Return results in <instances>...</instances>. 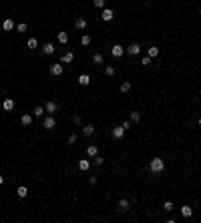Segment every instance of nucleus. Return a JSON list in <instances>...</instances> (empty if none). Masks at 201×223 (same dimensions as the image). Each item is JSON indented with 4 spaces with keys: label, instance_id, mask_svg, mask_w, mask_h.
<instances>
[{
    "label": "nucleus",
    "instance_id": "nucleus-1",
    "mask_svg": "<svg viewBox=\"0 0 201 223\" xmlns=\"http://www.w3.org/2000/svg\"><path fill=\"white\" fill-rule=\"evenodd\" d=\"M149 169H151V173H161L163 169H165V161H163L161 157H153L151 163H149Z\"/></svg>",
    "mask_w": 201,
    "mask_h": 223
},
{
    "label": "nucleus",
    "instance_id": "nucleus-2",
    "mask_svg": "<svg viewBox=\"0 0 201 223\" xmlns=\"http://www.w3.org/2000/svg\"><path fill=\"white\" fill-rule=\"evenodd\" d=\"M125 52H129L131 56H137L139 52H141V47H139L137 42H131V44H129V47L125 48Z\"/></svg>",
    "mask_w": 201,
    "mask_h": 223
},
{
    "label": "nucleus",
    "instance_id": "nucleus-3",
    "mask_svg": "<svg viewBox=\"0 0 201 223\" xmlns=\"http://www.w3.org/2000/svg\"><path fill=\"white\" fill-rule=\"evenodd\" d=\"M42 127H44L46 131H52V129L56 127V121H54V117H52V115H50V117H46V119L42 121Z\"/></svg>",
    "mask_w": 201,
    "mask_h": 223
},
{
    "label": "nucleus",
    "instance_id": "nucleus-4",
    "mask_svg": "<svg viewBox=\"0 0 201 223\" xmlns=\"http://www.w3.org/2000/svg\"><path fill=\"white\" fill-rule=\"evenodd\" d=\"M111 55H113V56H115V59H121V56H123V55H125V48H123V47H121V44H115V47H113V48H111Z\"/></svg>",
    "mask_w": 201,
    "mask_h": 223
},
{
    "label": "nucleus",
    "instance_id": "nucleus-5",
    "mask_svg": "<svg viewBox=\"0 0 201 223\" xmlns=\"http://www.w3.org/2000/svg\"><path fill=\"white\" fill-rule=\"evenodd\" d=\"M129 209H131V201H129V199H121L119 201V211L121 213H127Z\"/></svg>",
    "mask_w": 201,
    "mask_h": 223
},
{
    "label": "nucleus",
    "instance_id": "nucleus-6",
    "mask_svg": "<svg viewBox=\"0 0 201 223\" xmlns=\"http://www.w3.org/2000/svg\"><path fill=\"white\" fill-rule=\"evenodd\" d=\"M64 72V67H62V63L60 64H52L50 67V75H54V76H60Z\"/></svg>",
    "mask_w": 201,
    "mask_h": 223
},
{
    "label": "nucleus",
    "instance_id": "nucleus-7",
    "mask_svg": "<svg viewBox=\"0 0 201 223\" xmlns=\"http://www.w3.org/2000/svg\"><path fill=\"white\" fill-rule=\"evenodd\" d=\"M113 16H115V12H113L111 8H105V10H103V14H101V18H103L105 22H111V20H113Z\"/></svg>",
    "mask_w": 201,
    "mask_h": 223
},
{
    "label": "nucleus",
    "instance_id": "nucleus-8",
    "mask_svg": "<svg viewBox=\"0 0 201 223\" xmlns=\"http://www.w3.org/2000/svg\"><path fill=\"white\" fill-rule=\"evenodd\" d=\"M2 109H4V111H8V113H10V111L14 109V101H12L10 97H6L4 101H2Z\"/></svg>",
    "mask_w": 201,
    "mask_h": 223
},
{
    "label": "nucleus",
    "instance_id": "nucleus-9",
    "mask_svg": "<svg viewBox=\"0 0 201 223\" xmlns=\"http://www.w3.org/2000/svg\"><path fill=\"white\" fill-rule=\"evenodd\" d=\"M12 28H14V20L12 18H6V20L2 22V30H4V32H10Z\"/></svg>",
    "mask_w": 201,
    "mask_h": 223
},
{
    "label": "nucleus",
    "instance_id": "nucleus-10",
    "mask_svg": "<svg viewBox=\"0 0 201 223\" xmlns=\"http://www.w3.org/2000/svg\"><path fill=\"white\" fill-rule=\"evenodd\" d=\"M123 135H125V127L123 125L113 129V137H115V139H123Z\"/></svg>",
    "mask_w": 201,
    "mask_h": 223
},
{
    "label": "nucleus",
    "instance_id": "nucleus-11",
    "mask_svg": "<svg viewBox=\"0 0 201 223\" xmlns=\"http://www.w3.org/2000/svg\"><path fill=\"white\" fill-rule=\"evenodd\" d=\"M73 60H74V55H73V52H64L62 59H60V63H62V64H69V63H73Z\"/></svg>",
    "mask_w": 201,
    "mask_h": 223
},
{
    "label": "nucleus",
    "instance_id": "nucleus-12",
    "mask_svg": "<svg viewBox=\"0 0 201 223\" xmlns=\"http://www.w3.org/2000/svg\"><path fill=\"white\" fill-rule=\"evenodd\" d=\"M81 131H82V135H85V137H90L94 133V125H85Z\"/></svg>",
    "mask_w": 201,
    "mask_h": 223
},
{
    "label": "nucleus",
    "instance_id": "nucleus-13",
    "mask_svg": "<svg viewBox=\"0 0 201 223\" xmlns=\"http://www.w3.org/2000/svg\"><path fill=\"white\" fill-rule=\"evenodd\" d=\"M44 111H46V113H50V115L56 113V103H54V101H48L46 105H44Z\"/></svg>",
    "mask_w": 201,
    "mask_h": 223
},
{
    "label": "nucleus",
    "instance_id": "nucleus-14",
    "mask_svg": "<svg viewBox=\"0 0 201 223\" xmlns=\"http://www.w3.org/2000/svg\"><path fill=\"white\" fill-rule=\"evenodd\" d=\"M86 24H89V22H86V18H77V20H74V26H77L78 30L86 28Z\"/></svg>",
    "mask_w": 201,
    "mask_h": 223
},
{
    "label": "nucleus",
    "instance_id": "nucleus-15",
    "mask_svg": "<svg viewBox=\"0 0 201 223\" xmlns=\"http://www.w3.org/2000/svg\"><path fill=\"white\" fill-rule=\"evenodd\" d=\"M78 169H81V171H89V169H90V161L81 159V161H78Z\"/></svg>",
    "mask_w": 201,
    "mask_h": 223
},
{
    "label": "nucleus",
    "instance_id": "nucleus-16",
    "mask_svg": "<svg viewBox=\"0 0 201 223\" xmlns=\"http://www.w3.org/2000/svg\"><path fill=\"white\" fill-rule=\"evenodd\" d=\"M42 52L44 55H52V52H54V44H52V42H46L42 47Z\"/></svg>",
    "mask_w": 201,
    "mask_h": 223
},
{
    "label": "nucleus",
    "instance_id": "nucleus-17",
    "mask_svg": "<svg viewBox=\"0 0 201 223\" xmlns=\"http://www.w3.org/2000/svg\"><path fill=\"white\" fill-rule=\"evenodd\" d=\"M181 215H183V217H191V215H193V209H191L189 205H183V207H181Z\"/></svg>",
    "mask_w": 201,
    "mask_h": 223
},
{
    "label": "nucleus",
    "instance_id": "nucleus-18",
    "mask_svg": "<svg viewBox=\"0 0 201 223\" xmlns=\"http://www.w3.org/2000/svg\"><path fill=\"white\" fill-rule=\"evenodd\" d=\"M89 83H90V76L86 75V72H85V75H81V76H78V84H82V87H86Z\"/></svg>",
    "mask_w": 201,
    "mask_h": 223
},
{
    "label": "nucleus",
    "instance_id": "nucleus-19",
    "mask_svg": "<svg viewBox=\"0 0 201 223\" xmlns=\"http://www.w3.org/2000/svg\"><path fill=\"white\" fill-rule=\"evenodd\" d=\"M20 123L24 127H30V123H32V117H30V115H22L20 117Z\"/></svg>",
    "mask_w": 201,
    "mask_h": 223
},
{
    "label": "nucleus",
    "instance_id": "nucleus-20",
    "mask_svg": "<svg viewBox=\"0 0 201 223\" xmlns=\"http://www.w3.org/2000/svg\"><path fill=\"white\" fill-rule=\"evenodd\" d=\"M58 42L60 44H66L69 42V32H58Z\"/></svg>",
    "mask_w": 201,
    "mask_h": 223
},
{
    "label": "nucleus",
    "instance_id": "nucleus-21",
    "mask_svg": "<svg viewBox=\"0 0 201 223\" xmlns=\"http://www.w3.org/2000/svg\"><path fill=\"white\" fill-rule=\"evenodd\" d=\"M16 193H18V197H20V199H24L26 195H28V189H26L24 185H20V187H18V191H16Z\"/></svg>",
    "mask_w": 201,
    "mask_h": 223
},
{
    "label": "nucleus",
    "instance_id": "nucleus-22",
    "mask_svg": "<svg viewBox=\"0 0 201 223\" xmlns=\"http://www.w3.org/2000/svg\"><path fill=\"white\" fill-rule=\"evenodd\" d=\"M26 47L34 51V48H38V40H36V38H28V42H26Z\"/></svg>",
    "mask_w": 201,
    "mask_h": 223
},
{
    "label": "nucleus",
    "instance_id": "nucleus-23",
    "mask_svg": "<svg viewBox=\"0 0 201 223\" xmlns=\"http://www.w3.org/2000/svg\"><path fill=\"white\" fill-rule=\"evenodd\" d=\"M86 155H89V157H97L98 155V149L94 147V145H90V147L86 149Z\"/></svg>",
    "mask_w": 201,
    "mask_h": 223
},
{
    "label": "nucleus",
    "instance_id": "nucleus-24",
    "mask_svg": "<svg viewBox=\"0 0 201 223\" xmlns=\"http://www.w3.org/2000/svg\"><path fill=\"white\" fill-rule=\"evenodd\" d=\"M131 87H133V84L129 83V80H125V83L121 84V93H129V91H131Z\"/></svg>",
    "mask_w": 201,
    "mask_h": 223
},
{
    "label": "nucleus",
    "instance_id": "nucleus-25",
    "mask_svg": "<svg viewBox=\"0 0 201 223\" xmlns=\"http://www.w3.org/2000/svg\"><path fill=\"white\" fill-rule=\"evenodd\" d=\"M81 44H82V47H89V44H90V36H89V34H82V36H81Z\"/></svg>",
    "mask_w": 201,
    "mask_h": 223
},
{
    "label": "nucleus",
    "instance_id": "nucleus-26",
    "mask_svg": "<svg viewBox=\"0 0 201 223\" xmlns=\"http://www.w3.org/2000/svg\"><path fill=\"white\" fill-rule=\"evenodd\" d=\"M139 121H141V113L133 111V113H131V123H139Z\"/></svg>",
    "mask_w": 201,
    "mask_h": 223
},
{
    "label": "nucleus",
    "instance_id": "nucleus-27",
    "mask_svg": "<svg viewBox=\"0 0 201 223\" xmlns=\"http://www.w3.org/2000/svg\"><path fill=\"white\" fill-rule=\"evenodd\" d=\"M93 63H94V64H101V63H103V55H101V52H94Z\"/></svg>",
    "mask_w": 201,
    "mask_h": 223
},
{
    "label": "nucleus",
    "instance_id": "nucleus-28",
    "mask_svg": "<svg viewBox=\"0 0 201 223\" xmlns=\"http://www.w3.org/2000/svg\"><path fill=\"white\" fill-rule=\"evenodd\" d=\"M157 55H159V48H157V47H151V48H149V55H147V56H151V59H155Z\"/></svg>",
    "mask_w": 201,
    "mask_h": 223
},
{
    "label": "nucleus",
    "instance_id": "nucleus-29",
    "mask_svg": "<svg viewBox=\"0 0 201 223\" xmlns=\"http://www.w3.org/2000/svg\"><path fill=\"white\" fill-rule=\"evenodd\" d=\"M93 163L97 165V167H101V165L105 163V159H103V157H98V155H97V157H93Z\"/></svg>",
    "mask_w": 201,
    "mask_h": 223
},
{
    "label": "nucleus",
    "instance_id": "nucleus-30",
    "mask_svg": "<svg viewBox=\"0 0 201 223\" xmlns=\"http://www.w3.org/2000/svg\"><path fill=\"white\" fill-rule=\"evenodd\" d=\"M44 113H46V111H44V107H36V109H34V117H42Z\"/></svg>",
    "mask_w": 201,
    "mask_h": 223
},
{
    "label": "nucleus",
    "instance_id": "nucleus-31",
    "mask_svg": "<svg viewBox=\"0 0 201 223\" xmlns=\"http://www.w3.org/2000/svg\"><path fill=\"white\" fill-rule=\"evenodd\" d=\"M105 2H107V0H93V4L97 6V8H103V6H105Z\"/></svg>",
    "mask_w": 201,
    "mask_h": 223
},
{
    "label": "nucleus",
    "instance_id": "nucleus-32",
    "mask_svg": "<svg viewBox=\"0 0 201 223\" xmlns=\"http://www.w3.org/2000/svg\"><path fill=\"white\" fill-rule=\"evenodd\" d=\"M26 28H28V26H26L24 22H20V24L16 26V30H18V32H26Z\"/></svg>",
    "mask_w": 201,
    "mask_h": 223
},
{
    "label": "nucleus",
    "instance_id": "nucleus-33",
    "mask_svg": "<svg viewBox=\"0 0 201 223\" xmlns=\"http://www.w3.org/2000/svg\"><path fill=\"white\" fill-rule=\"evenodd\" d=\"M105 72H107V76H113V75H115V67H107V68H105Z\"/></svg>",
    "mask_w": 201,
    "mask_h": 223
},
{
    "label": "nucleus",
    "instance_id": "nucleus-34",
    "mask_svg": "<svg viewBox=\"0 0 201 223\" xmlns=\"http://www.w3.org/2000/svg\"><path fill=\"white\" fill-rule=\"evenodd\" d=\"M141 64H143V67H149V64H151V56H145V59L141 60Z\"/></svg>",
    "mask_w": 201,
    "mask_h": 223
},
{
    "label": "nucleus",
    "instance_id": "nucleus-35",
    "mask_svg": "<svg viewBox=\"0 0 201 223\" xmlns=\"http://www.w3.org/2000/svg\"><path fill=\"white\" fill-rule=\"evenodd\" d=\"M165 211H173V201H165Z\"/></svg>",
    "mask_w": 201,
    "mask_h": 223
},
{
    "label": "nucleus",
    "instance_id": "nucleus-36",
    "mask_svg": "<svg viewBox=\"0 0 201 223\" xmlns=\"http://www.w3.org/2000/svg\"><path fill=\"white\" fill-rule=\"evenodd\" d=\"M74 143H77V135H70L69 137V145H74Z\"/></svg>",
    "mask_w": 201,
    "mask_h": 223
},
{
    "label": "nucleus",
    "instance_id": "nucleus-37",
    "mask_svg": "<svg viewBox=\"0 0 201 223\" xmlns=\"http://www.w3.org/2000/svg\"><path fill=\"white\" fill-rule=\"evenodd\" d=\"M131 125H133V123H131V119H129V121H125V123H123V127H125V131H127V129H131Z\"/></svg>",
    "mask_w": 201,
    "mask_h": 223
},
{
    "label": "nucleus",
    "instance_id": "nucleus-38",
    "mask_svg": "<svg viewBox=\"0 0 201 223\" xmlns=\"http://www.w3.org/2000/svg\"><path fill=\"white\" fill-rule=\"evenodd\" d=\"M73 123H74V125H81V117H77V115H74V117H73Z\"/></svg>",
    "mask_w": 201,
    "mask_h": 223
},
{
    "label": "nucleus",
    "instance_id": "nucleus-39",
    "mask_svg": "<svg viewBox=\"0 0 201 223\" xmlns=\"http://www.w3.org/2000/svg\"><path fill=\"white\" fill-rule=\"evenodd\" d=\"M2 183H4V177H2V175H0V185H2Z\"/></svg>",
    "mask_w": 201,
    "mask_h": 223
},
{
    "label": "nucleus",
    "instance_id": "nucleus-40",
    "mask_svg": "<svg viewBox=\"0 0 201 223\" xmlns=\"http://www.w3.org/2000/svg\"><path fill=\"white\" fill-rule=\"evenodd\" d=\"M199 125H201V119H199Z\"/></svg>",
    "mask_w": 201,
    "mask_h": 223
},
{
    "label": "nucleus",
    "instance_id": "nucleus-41",
    "mask_svg": "<svg viewBox=\"0 0 201 223\" xmlns=\"http://www.w3.org/2000/svg\"><path fill=\"white\" fill-rule=\"evenodd\" d=\"M199 16H201V12H199Z\"/></svg>",
    "mask_w": 201,
    "mask_h": 223
}]
</instances>
